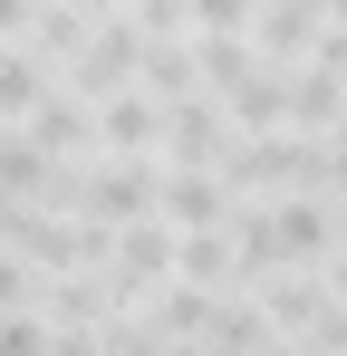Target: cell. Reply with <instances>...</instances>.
<instances>
[{
  "instance_id": "1",
  "label": "cell",
  "mask_w": 347,
  "mask_h": 356,
  "mask_svg": "<svg viewBox=\"0 0 347 356\" xmlns=\"http://www.w3.org/2000/svg\"><path fill=\"white\" fill-rule=\"evenodd\" d=\"M155 193H164V174H145L135 154H116V164H97V174L77 183V202H87V222H155Z\"/></svg>"
},
{
  "instance_id": "2",
  "label": "cell",
  "mask_w": 347,
  "mask_h": 356,
  "mask_svg": "<svg viewBox=\"0 0 347 356\" xmlns=\"http://www.w3.org/2000/svg\"><path fill=\"white\" fill-rule=\"evenodd\" d=\"M251 29H261V49L280 67V58H309V49H318L328 10H318V0H251Z\"/></svg>"
},
{
  "instance_id": "3",
  "label": "cell",
  "mask_w": 347,
  "mask_h": 356,
  "mask_svg": "<svg viewBox=\"0 0 347 356\" xmlns=\"http://www.w3.org/2000/svg\"><path fill=\"white\" fill-rule=\"evenodd\" d=\"M87 125H97V145H116V154H155V135H164V106L155 97H107V106H87Z\"/></svg>"
},
{
  "instance_id": "4",
  "label": "cell",
  "mask_w": 347,
  "mask_h": 356,
  "mask_svg": "<svg viewBox=\"0 0 347 356\" xmlns=\"http://www.w3.org/2000/svg\"><path fill=\"white\" fill-rule=\"evenodd\" d=\"M155 212H174V232H222V183L213 174H164V193H155Z\"/></svg>"
},
{
  "instance_id": "5",
  "label": "cell",
  "mask_w": 347,
  "mask_h": 356,
  "mask_svg": "<svg viewBox=\"0 0 347 356\" xmlns=\"http://www.w3.org/2000/svg\"><path fill=\"white\" fill-rule=\"evenodd\" d=\"M29 145H39V154H97V125H87V106H77V97H39V116H29Z\"/></svg>"
},
{
  "instance_id": "6",
  "label": "cell",
  "mask_w": 347,
  "mask_h": 356,
  "mask_svg": "<svg viewBox=\"0 0 347 356\" xmlns=\"http://www.w3.org/2000/svg\"><path fill=\"white\" fill-rule=\"evenodd\" d=\"M203 337H213V356H261V347H270V318H261V308H241V298H213Z\"/></svg>"
},
{
  "instance_id": "7",
  "label": "cell",
  "mask_w": 347,
  "mask_h": 356,
  "mask_svg": "<svg viewBox=\"0 0 347 356\" xmlns=\"http://www.w3.org/2000/svg\"><path fill=\"white\" fill-rule=\"evenodd\" d=\"M39 97H49V67H39V49H0V116H39Z\"/></svg>"
},
{
  "instance_id": "8",
  "label": "cell",
  "mask_w": 347,
  "mask_h": 356,
  "mask_svg": "<svg viewBox=\"0 0 347 356\" xmlns=\"http://www.w3.org/2000/svg\"><path fill=\"white\" fill-rule=\"evenodd\" d=\"M0 193L10 202H29V193H49V154L20 135V125H0Z\"/></svg>"
},
{
  "instance_id": "9",
  "label": "cell",
  "mask_w": 347,
  "mask_h": 356,
  "mask_svg": "<svg viewBox=\"0 0 347 356\" xmlns=\"http://www.w3.org/2000/svg\"><path fill=\"white\" fill-rule=\"evenodd\" d=\"M135 77H145V87H155V97H193V58H183V49H135Z\"/></svg>"
},
{
  "instance_id": "10",
  "label": "cell",
  "mask_w": 347,
  "mask_h": 356,
  "mask_svg": "<svg viewBox=\"0 0 347 356\" xmlns=\"http://www.w3.org/2000/svg\"><path fill=\"white\" fill-rule=\"evenodd\" d=\"M183 19H203L213 39H251V0H183Z\"/></svg>"
},
{
  "instance_id": "11",
  "label": "cell",
  "mask_w": 347,
  "mask_h": 356,
  "mask_svg": "<svg viewBox=\"0 0 347 356\" xmlns=\"http://www.w3.org/2000/svg\"><path fill=\"white\" fill-rule=\"evenodd\" d=\"M29 298H39V280L20 260H0V318H29Z\"/></svg>"
},
{
  "instance_id": "12",
  "label": "cell",
  "mask_w": 347,
  "mask_h": 356,
  "mask_svg": "<svg viewBox=\"0 0 347 356\" xmlns=\"http://www.w3.org/2000/svg\"><path fill=\"white\" fill-rule=\"evenodd\" d=\"M0 356H49V327L39 318H0Z\"/></svg>"
},
{
  "instance_id": "13",
  "label": "cell",
  "mask_w": 347,
  "mask_h": 356,
  "mask_svg": "<svg viewBox=\"0 0 347 356\" xmlns=\"http://www.w3.org/2000/svg\"><path fill=\"white\" fill-rule=\"evenodd\" d=\"M29 10H39V0H0V39H20V29H29Z\"/></svg>"
},
{
  "instance_id": "14",
  "label": "cell",
  "mask_w": 347,
  "mask_h": 356,
  "mask_svg": "<svg viewBox=\"0 0 347 356\" xmlns=\"http://www.w3.org/2000/svg\"><path fill=\"white\" fill-rule=\"evenodd\" d=\"M20 222H29V202H10V193H0V241H20Z\"/></svg>"
},
{
  "instance_id": "15",
  "label": "cell",
  "mask_w": 347,
  "mask_h": 356,
  "mask_svg": "<svg viewBox=\"0 0 347 356\" xmlns=\"http://www.w3.org/2000/svg\"><path fill=\"white\" fill-rule=\"evenodd\" d=\"M49 356H97V337H58V347Z\"/></svg>"
}]
</instances>
